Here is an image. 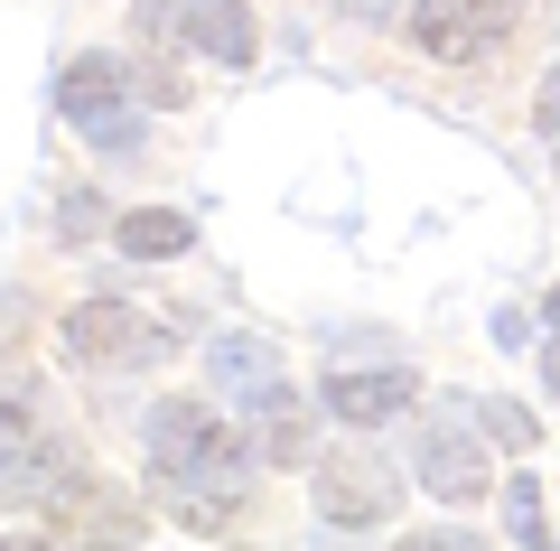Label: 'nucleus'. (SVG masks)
<instances>
[{
	"label": "nucleus",
	"mask_w": 560,
	"mask_h": 551,
	"mask_svg": "<svg viewBox=\"0 0 560 551\" xmlns=\"http://www.w3.org/2000/svg\"><path fill=\"white\" fill-rule=\"evenodd\" d=\"M187 234H197V225L178 216V206H131V216L113 225V243L131 262H168V253H187Z\"/></svg>",
	"instance_id": "9b49d317"
},
{
	"label": "nucleus",
	"mask_w": 560,
	"mask_h": 551,
	"mask_svg": "<svg viewBox=\"0 0 560 551\" xmlns=\"http://www.w3.org/2000/svg\"><path fill=\"white\" fill-rule=\"evenodd\" d=\"M66 355H75V365H131V355L160 365L168 328H150V318L121 309V299H84V309H66Z\"/></svg>",
	"instance_id": "7ed1b4c3"
},
{
	"label": "nucleus",
	"mask_w": 560,
	"mask_h": 551,
	"mask_svg": "<svg viewBox=\"0 0 560 551\" xmlns=\"http://www.w3.org/2000/svg\"><path fill=\"white\" fill-rule=\"evenodd\" d=\"M206 365H215V393H271V346H253V336H224Z\"/></svg>",
	"instance_id": "ddd939ff"
},
{
	"label": "nucleus",
	"mask_w": 560,
	"mask_h": 551,
	"mask_svg": "<svg viewBox=\"0 0 560 551\" xmlns=\"http://www.w3.org/2000/svg\"><path fill=\"white\" fill-rule=\"evenodd\" d=\"M541 318H551V328H560V290H551V309H541Z\"/></svg>",
	"instance_id": "5701e85b"
},
{
	"label": "nucleus",
	"mask_w": 560,
	"mask_h": 551,
	"mask_svg": "<svg viewBox=\"0 0 560 551\" xmlns=\"http://www.w3.org/2000/svg\"><path fill=\"white\" fill-rule=\"evenodd\" d=\"M261 458H271V468H300V458H318V421H308V402L261 393Z\"/></svg>",
	"instance_id": "9d476101"
},
{
	"label": "nucleus",
	"mask_w": 560,
	"mask_h": 551,
	"mask_svg": "<svg viewBox=\"0 0 560 551\" xmlns=\"http://www.w3.org/2000/svg\"><path fill=\"white\" fill-rule=\"evenodd\" d=\"M393 551H486L477 532H458V524H430V532H401Z\"/></svg>",
	"instance_id": "dca6fc26"
},
{
	"label": "nucleus",
	"mask_w": 560,
	"mask_h": 551,
	"mask_svg": "<svg viewBox=\"0 0 560 551\" xmlns=\"http://www.w3.org/2000/svg\"><path fill=\"white\" fill-rule=\"evenodd\" d=\"M178 38L197 47V57H215V66H253L261 57L253 0H187V10H178Z\"/></svg>",
	"instance_id": "423d86ee"
},
{
	"label": "nucleus",
	"mask_w": 560,
	"mask_h": 551,
	"mask_svg": "<svg viewBox=\"0 0 560 551\" xmlns=\"http://www.w3.org/2000/svg\"><path fill=\"white\" fill-rule=\"evenodd\" d=\"M0 551H57L47 532H0Z\"/></svg>",
	"instance_id": "412c9836"
},
{
	"label": "nucleus",
	"mask_w": 560,
	"mask_h": 551,
	"mask_svg": "<svg viewBox=\"0 0 560 551\" xmlns=\"http://www.w3.org/2000/svg\"><path fill=\"white\" fill-rule=\"evenodd\" d=\"M486 439H495V449H533L541 421L523 412V402H486Z\"/></svg>",
	"instance_id": "2eb2a0df"
},
{
	"label": "nucleus",
	"mask_w": 560,
	"mask_h": 551,
	"mask_svg": "<svg viewBox=\"0 0 560 551\" xmlns=\"http://www.w3.org/2000/svg\"><path fill=\"white\" fill-rule=\"evenodd\" d=\"M467 10H477V28H486V38H514V20H523V10H533V0H467Z\"/></svg>",
	"instance_id": "f3484780"
},
{
	"label": "nucleus",
	"mask_w": 560,
	"mask_h": 551,
	"mask_svg": "<svg viewBox=\"0 0 560 551\" xmlns=\"http://www.w3.org/2000/svg\"><path fill=\"white\" fill-rule=\"evenodd\" d=\"M57 113L75 122V131H94V140H121V122H131V84H121V66L113 57H75L57 76Z\"/></svg>",
	"instance_id": "39448f33"
},
{
	"label": "nucleus",
	"mask_w": 560,
	"mask_h": 551,
	"mask_svg": "<svg viewBox=\"0 0 560 551\" xmlns=\"http://www.w3.org/2000/svg\"><path fill=\"white\" fill-rule=\"evenodd\" d=\"M0 477H57V458L38 449V421H28V402H0Z\"/></svg>",
	"instance_id": "f8f14e48"
},
{
	"label": "nucleus",
	"mask_w": 560,
	"mask_h": 551,
	"mask_svg": "<svg viewBox=\"0 0 560 551\" xmlns=\"http://www.w3.org/2000/svg\"><path fill=\"white\" fill-rule=\"evenodd\" d=\"M47 514H57V532H75L84 551H131L140 532H150V505L121 486H94V477H66L57 495H47Z\"/></svg>",
	"instance_id": "f03ea898"
},
{
	"label": "nucleus",
	"mask_w": 560,
	"mask_h": 551,
	"mask_svg": "<svg viewBox=\"0 0 560 551\" xmlns=\"http://www.w3.org/2000/svg\"><path fill=\"white\" fill-rule=\"evenodd\" d=\"M57 225H66V234H94V225H103V206H94V197H66V216H57Z\"/></svg>",
	"instance_id": "aec40b11"
},
{
	"label": "nucleus",
	"mask_w": 560,
	"mask_h": 551,
	"mask_svg": "<svg viewBox=\"0 0 560 551\" xmlns=\"http://www.w3.org/2000/svg\"><path fill=\"white\" fill-rule=\"evenodd\" d=\"M401 495H393V477H383V458H364V449H337V458H318V514L327 524H383Z\"/></svg>",
	"instance_id": "20e7f679"
},
{
	"label": "nucleus",
	"mask_w": 560,
	"mask_h": 551,
	"mask_svg": "<svg viewBox=\"0 0 560 551\" xmlns=\"http://www.w3.org/2000/svg\"><path fill=\"white\" fill-rule=\"evenodd\" d=\"M541 375H551V393H560V346H541Z\"/></svg>",
	"instance_id": "4be33fe9"
},
{
	"label": "nucleus",
	"mask_w": 560,
	"mask_h": 551,
	"mask_svg": "<svg viewBox=\"0 0 560 551\" xmlns=\"http://www.w3.org/2000/svg\"><path fill=\"white\" fill-rule=\"evenodd\" d=\"M411 393H420V383L401 375V365H337V375H327V412L355 421V431H374V421L411 412Z\"/></svg>",
	"instance_id": "0eeeda50"
},
{
	"label": "nucleus",
	"mask_w": 560,
	"mask_h": 551,
	"mask_svg": "<svg viewBox=\"0 0 560 551\" xmlns=\"http://www.w3.org/2000/svg\"><path fill=\"white\" fill-rule=\"evenodd\" d=\"M355 10H383V0H355Z\"/></svg>",
	"instance_id": "b1692460"
},
{
	"label": "nucleus",
	"mask_w": 560,
	"mask_h": 551,
	"mask_svg": "<svg viewBox=\"0 0 560 551\" xmlns=\"http://www.w3.org/2000/svg\"><path fill=\"white\" fill-rule=\"evenodd\" d=\"M411 47L420 57H440V66H458V57H486V28H477V10H467V0H420L411 10Z\"/></svg>",
	"instance_id": "6e6552de"
},
{
	"label": "nucleus",
	"mask_w": 560,
	"mask_h": 551,
	"mask_svg": "<svg viewBox=\"0 0 560 551\" xmlns=\"http://www.w3.org/2000/svg\"><path fill=\"white\" fill-rule=\"evenodd\" d=\"M495 495H504V524H514V542L541 551V486H533V477H514V486H495Z\"/></svg>",
	"instance_id": "4468645a"
},
{
	"label": "nucleus",
	"mask_w": 560,
	"mask_h": 551,
	"mask_svg": "<svg viewBox=\"0 0 560 551\" xmlns=\"http://www.w3.org/2000/svg\"><path fill=\"white\" fill-rule=\"evenodd\" d=\"M140 439H150V468L168 477V486H206V495H234V439H224V421L206 412V402H160V412L140 421Z\"/></svg>",
	"instance_id": "f257e3e1"
},
{
	"label": "nucleus",
	"mask_w": 560,
	"mask_h": 551,
	"mask_svg": "<svg viewBox=\"0 0 560 551\" xmlns=\"http://www.w3.org/2000/svg\"><path fill=\"white\" fill-rule=\"evenodd\" d=\"M533 122H541V131H560V66L541 76V94H533Z\"/></svg>",
	"instance_id": "6ab92c4d"
},
{
	"label": "nucleus",
	"mask_w": 560,
	"mask_h": 551,
	"mask_svg": "<svg viewBox=\"0 0 560 551\" xmlns=\"http://www.w3.org/2000/svg\"><path fill=\"white\" fill-rule=\"evenodd\" d=\"M131 28H140V47H150V38H168V28H178V10H168V0H140Z\"/></svg>",
	"instance_id": "a211bd4d"
},
{
	"label": "nucleus",
	"mask_w": 560,
	"mask_h": 551,
	"mask_svg": "<svg viewBox=\"0 0 560 551\" xmlns=\"http://www.w3.org/2000/svg\"><path fill=\"white\" fill-rule=\"evenodd\" d=\"M420 486L440 495V505H477V495H495V486H486V449H477V439H430V449H420Z\"/></svg>",
	"instance_id": "1a4fd4ad"
}]
</instances>
